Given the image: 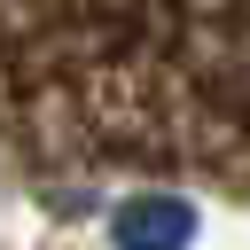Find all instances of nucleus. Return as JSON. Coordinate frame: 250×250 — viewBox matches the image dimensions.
I'll list each match as a JSON object with an SVG mask.
<instances>
[{"label": "nucleus", "instance_id": "1", "mask_svg": "<svg viewBox=\"0 0 250 250\" xmlns=\"http://www.w3.org/2000/svg\"><path fill=\"white\" fill-rule=\"evenodd\" d=\"M117 250H188L195 242V211L180 195H133L117 219H109Z\"/></svg>", "mask_w": 250, "mask_h": 250}]
</instances>
